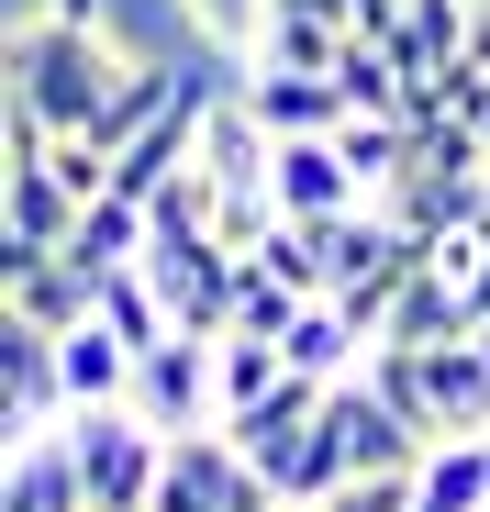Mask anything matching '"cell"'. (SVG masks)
Listing matches in <instances>:
<instances>
[{
    "instance_id": "30bf717a",
    "label": "cell",
    "mask_w": 490,
    "mask_h": 512,
    "mask_svg": "<svg viewBox=\"0 0 490 512\" xmlns=\"http://www.w3.org/2000/svg\"><path fill=\"white\" fill-rule=\"evenodd\" d=\"M468 334H479L468 290H457L435 256H424V268L401 279V301H390V323H379V346H468Z\"/></svg>"
},
{
    "instance_id": "8fae6325",
    "label": "cell",
    "mask_w": 490,
    "mask_h": 512,
    "mask_svg": "<svg viewBox=\"0 0 490 512\" xmlns=\"http://www.w3.org/2000/svg\"><path fill=\"white\" fill-rule=\"evenodd\" d=\"M0 179H12V234H0V245H23V256H56V245L78 234V212H90V201H78V190L56 179V156H34V167H0Z\"/></svg>"
},
{
    "instance_id": "e0dca14e",
    "label": "cell",
    "mask_w": 490,
    "mask_h": 512,
    "mask_svg": "<svg viewBox=\"0 0 490 512\" xmlns=\"http://www.w3.org/2000/svg\"><path fill=\"white\" fill-rule=\"evenodd\" d=\"M413 512H490V435H446L413 468Z\"/></svg>"
},
{
    "instance_id": "4fadbf2b",
    "label": "cell",
    "mask_w": 490,
    "mask_h": 512,
    "mask_svg": "<svg viewBox=\"0 0 490 512\" xmlns=\"http://www.w3.org/2000/svg\"><path fill=\"white\" fill-rule=\"evenodd\" d=\"M56 368H67V412H101V401H134V346L90 312L78 334H56Z\"/></svg>"
},
{
    "instance_id": "2e32d148",
    "label": "cell",
    "mask_w": 490,
    "mask_h": 512,
    "mask_svg": "<svg viewBox=\"0 0 490 512\" xmlns=\"http://www.w3.org/2000/svg\"><path fill=\"white\" fill-rule=\"evenodd\" d=\"M245 101H257V123L290 145V134H346V90H335V78H245Z\"/></svg>"
},
{
    "instance_id": "9c48e42d",
    "label": "cell",
    "mask_w": 490,
    "mask_h": 512,
    "mask_svg": "<svg viewBox=\"0 0 490 512\" xmlns=\"http://www.w3.org/2000/svg\"><path fill=\"white\" fill-rule=\"evenodd\" d=\"M312 423H323V379H301V368H290V379H279L257 412H234L223 435L245 446V468H268V479H279V468L301 457V435H312Z\"/></svg>"
},
{
    "instance_id": "d6986e66",
    "label": "cell",
    "mask_w": 490,
    "mask_h": 512,
    "mask_svg": "<svg viewBox=\"0 0 490 512\" xmlns=\"http://www.w3.org/2000/svg\"><path fill=\"white\" fill-rule=\"evenodd\" d=\"M335 145H346V167H357L379 201L413 179V123H368V112H346V134H335Z\"/></svg>"
},
{
    "instance_id": "7a4b0ae2",
    "label": "cell",
    "mask_w": 490,
    "mask_h": 512,
    "mask_svg": "<svg viewBox=\"0 0 490 512\" xmlns=\"http://www.w3.org/2000/svg\"><path fill=\"white\" fill-rule=\"evenodd\" d=\"M168 423H145L134 401H101V412H67V457H78V479H90V501L101 512H145L156 501V479H168Z\"/></svg>"
},
{
    "instance_id": "6da1fadb",
    "label": "cell",
    "mask_w": 490,
    "mask_h": 512,
    "mask_svg": "<svg viewBox=\"0 0 490 512\" xmlns=\"http://www.w3.org/2000/svg\"><path fill=\"white\" fill-rule=\"evenodd\" d=\"M145 56L112 34V23H67V12H45V0H23V23H12V112H34L45 134H101V112H112V90L134 78Z\"/></svg>"
},
{
    "instance_id": "277c9868",
    "label": "cell",
    "mask_w": 490,
    "mask_h": 512,
    "mask_svg": "<svg viewBox=\"0 0 490 512\" xmlns=\"http://www.w3.org/2000/svg\"><path fill=\"white\" fill-rule=\"evenodd\" d=\"M223 334H179V346H156L134 368V412L145 423H168V435H212L223 423V368H212Z\"/></svg>"
},
{
    "instance_id": "52a82bcc",
    "label": "cell",
    "mask_w": 490,
    "mask_h": 512,
    "mask_svg": "<svg viewBox=\"0 0 490 512\" xmlns=\"http://www.w3.org/2000/svg\"><path fill=\"white\" fill-rule=\"evenodd\" d=\"M368 201H379V190L346 167L335 134H290V145H279V212H290V223H335V212H368Z\"/></svg>"
},
{
    "instance_id": "9a60e30c",
    "label": "cell",
    "mask_w": 490,
    "mask_h": 512,
    "mask_svg": "<svg viewBox=\"0 0 490 512\" xmlns=\"http://www.w3.org/2000/svg\"><path fill=\"white\" fill-rule=\"evenodd\" d=\"M0 512H101L90 479H78V457H67V423H56L45 446H12V490H0Z\"/></svg>"
},
{
    "instance_id": "7402d4cb",
    "label": "cell",
    "mask_w": 490,
    "mask_h": 512,
    "mask_svg": "<svg viewBox=\"0 0 490 512\" xmlns=\"http://www.w3.org/2000/svg\"><path fill=\"white\" fill-rule=\"evenodd\" d=\"M45 12H67V23H112V12H101V0H45Z\"/></svg>"
},
{
    "instance_id": "ac0fdd59",
    "label": "cell",
    "mask_w": 490,
    "mask_h": 512,
    "mask_svg": "<svg viewBox=\"0 0 490 512\" xmlns=\"http://www.w3.org/2000/svg\"><path fill=\"white\" fill-rule=\"evenodd\" d=\"M301 312H312V301H301V290H290V279L268 268V256H245V279H234V334H257V346H279V334H290Z\"/></svg>"
},
{
    "instance_id": "3957f363",
    "label": "cell",
    "mask_w": 490,
    "mask_h": 512,
    "mask_svg": "<svg viewBox=\"0 0 490 512\" xmlns=\"http://www.w3.org/2000/svg\"><path fill=\"white\" fill-rule=\"evenodd\" d=\"M323 435H335V457H346V479H413L435 446L413 435V423L390 412V390L357 368V379H335L323 390Z\"/></svg>"
},
{
    "instance_id": "ffe728a7",
    "label": "cell",
    "mask_w": 490,
    "mask_h": 512,
    "mask_svg": "<svg viewBox=\"0 0 490 512\" xmlns=\"http://www.w3.org/2000/svg\"><path fill=\"white\" fill-rule=\"evenodd\" d=\"M212 368H223V423H234V412H257V401L290 379V357H279V346H257V334H223Z\"/></svg>"
},
{
    "instance_id": "cb8c5ba5",
    "label": "cell",
    "mask_w": 490,
    "mask_h": 512,
    "mask_svg": "<svg viewBox=\"0 0 490 512\" xmlns=\"http://www.w3.org/2000/svg\"><path fill=\"white\" fill-rule=\"evenodd\" d=\"M479 357H490V323H479Z\"/></svg>"
},
{
    "instance_id": "603a6c76",
    "label": "cell",
    "mask_w": 490,
    "mask_h": 512,
    "mask_svg": "<svg viewBox=\"0 0 490 512\" xmlns=\"http://www.w3.org/2000/svg\"><path fill=\"white\" fill-rule=\"evenodd\" d=\"M468 56H479V67H490V23H479V34H468Z\"/></svg>"
},
{
    "instance_id": "8992f818",
    "label": "cell",
    "mask_w": 490,
    "mask_h": 512,
    "mask_svg": "<svg viewBox=\"0 0 490 512\" xmlns=\"http://www.w3.org/2000/svg\"><path fill=\"white\" fill-rule=\"evenodd\" d=\"M201 179H212L223 201H279V134L257 123L245 90H223L212 123H201Z\"/></svg>"
},
{
    "instance_id": "ba28073f",
    "label": "cell",
    "mask_w": 490,
    "mask_h": 512,
    "mask_svg": "<svg viewBox=\"0 0 490 512\" xmlns=\"http://www.w3.org/2000/svg\"><path fill=\"white\" fill-rule=\"evenodd\" d=\"M0 268H12V323H34V334H78V323L101 312V279L78 268L67 245H56V256H23V245H12Z\"/></svg>"
},
{
    "instance_id": "5bb4252c",
    "label": "cell",
    "mask_w": 490,
    "mask_h": 512,
    "mask_svg": "<svg viewBox=\"0 0 490 512\" xmlns=\"http://www.w3.org/2000/svg\"><path fill=\"white\" fill-rule=\"evenodd\" d=\"M245 56H257L268 78H335V67H346V23H323V12H268Z\"/></svg>"
},
{
    "instance_id": "44dd1931",
    "label": "cell",
    "mask_w": 490,
    "mask_h": 512,
    "mask_svg": "<svg viewBox=\"0 0 490 512\" xmlns=\"http://www.w3.org/2000/svg\"><path fill=\"white\" fill-rule=\"evenodd\" d=\"M179 12H190L212 45H257V23L279 12V0H179Z\"/></svg>"
},
{
    "instance_id": "5b68a950",
    "label": "cell",
    "mask_w": 490,
    "mask_h": 512,
    "mask_svg": "<svg viewBox=\"0 0 490 512\" xmlns=\"http://www.w3.org/2000/svg\"><path fill=\"white\" fill-rule=\"evenodd\" d=\"M56 423H67V368H56V334L0 323V446H45Z\"/></svg>"
},
{
    "instance_id": "7c38bea8",
    "label": "cell",
    "mask_w": 490,
    "mask_h": 512,
    "mask_svg": "<svg viewBox=\"0 0 490 512\" xmlns=\"http://www.w3.org/2000/svg\"><path fill=\"white\" fill-rule=\"evenodd\" d=\"M413 357H424L435 435H490V357H479V334L468 346H413Z\"/></svg>"
}]
</instances>
